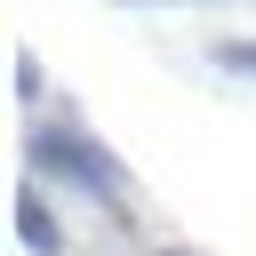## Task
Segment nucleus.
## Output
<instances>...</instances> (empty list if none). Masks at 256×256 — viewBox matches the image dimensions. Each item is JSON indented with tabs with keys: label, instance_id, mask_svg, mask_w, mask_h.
Listing matches in <instances>:
<instances>
[{
	"label": "nucleus",
	"instance_id": "1",
	"mask_svg": "<svg viewBox=\"0 0 256 256\" xmlns=\"http://www.w3.org/2000/svg\"><path fill=\"white\" fill-rule=\"evenodd\" d=\"M24 152H32V168H48V176H64L72 192H88L104 216H128V168L80 128V120H56V128H32L24 136Z\"/></svg>",
	"mask_w": 256,
	"mask_h": 256
},
{
	"label": "nucleus",
	"instance_id": "2",
	"mask_svg": "<svg viewBox=\"0 0 256 256\" xmlns=\"http://www.w3.org/2000/svg\"><path fill=\"white\" fill-rule=\"evenodd\" d=\"M16 232H24V248H32V256H64V232H56V216H48V192H40V184H24V192H16Z\"/></svg>",
	"mask_w": 256,
	"mask_h": 256
},
{
	"label": "nucleus",
	"instance_id": "3",
	"mask_svg": "<svg viewBox=\"0 0 256 256\" xmlns=\"http://www.w3.org/2000/svg\"><path fill=\"white\" fill-rule=\"evenodd\" d=\"M216 64H224V72H240V80H256V40H224V48H216Z\"/></svg>",
	"mask_w": 256,
	"mask_h": 256
},
{
	"label": "nucleus",
	"instance_id": "4",
	"mask_svg": "<svg viewBox=\"0 0 256 256\" xmlns=\"http://www.w3.org/2000/svg\"><path fill=\"white\" fill-rule=\"evenodd\" d=\"M160 256H192V248H160Z\"/></svg>",
	"mask_w": 256,
	"mask_h": 256
},
{
	"label": "nucleus",
	"instance_id": "5",
	"mask_svg": "<svg viewBox=\"0 0 256 256\" xmlns=\"http://www.w3.org/2000/svg\"><path fill=\"white\" fill-rule=\"evenodd\" d=\"M136 8H152V0H136Z\"/></svg>",
	"mask_w": 256,
	"mask_h": 256
}]
</instances>
